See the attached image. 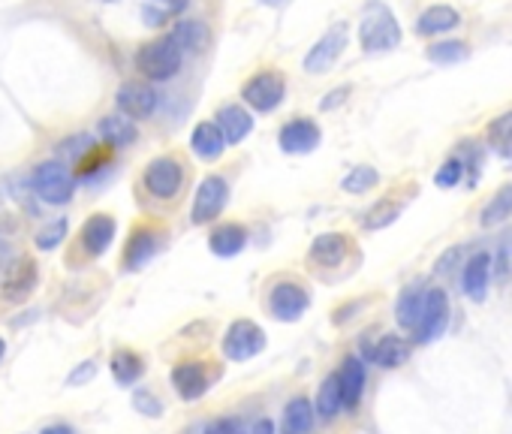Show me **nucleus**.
Returning <instances> with one entry per match:
<instances>
[{"label": "nucleus", "instance_id": "obj_1", "mask_svg": "<svg viewBox=\"0 0 512 434\" xmlns=\"http://www.w3.org/2000/svg\"><path fill=\"white\" fill-rule=\"evenodd\" d=\"M359 43L365 52H389L401 43V25L395 13L383 4H371L362 25H359Z\"/></svg>", "mask_w": 512, "mask_h": 434}, {"label": "nucleus", "instance_id": "obj_2", "mask_svg": "<svg viewBox=\"0 0 512 434\" xmlns=\"http://www.w3.org/2000/svg\"><path fill=\"white\" fill-rule=\"evenodd\" d=\"M181 58L184 52L172 43V37H163V40L145 43L136 52V70L151 82H169L172 76H178Z\"/></svg>", "mask_w": 512, "mask_h": 434}, {"label": "nucleus", "instance_id": "obj_3", "mask_svg": "<svg viewBox=\"0 0 512 434\" xmlns=\"http://www.w3.org/2000/svg\"><path fill=\"white\" fill-rule=\"evenodd\" d=\"M31 187H34V193H37L43 202H49V205H64V202H70L73 193H76V178H73V172L67 169L64 160H46V163H40V166L34 169Z\"/></svg>", "mask_w": 512, "mask_h": 434}, {"label": "nucleus", "instance_id": "obj_4", "mask_svg": "<svg viewBox=\"0 0 512 434\" xmlns=\"http://www.w3.org/2000/svg\"><path fill=\"white\" fill-rule=\"evenodd\" d=\"M241 97H244V103H247L250 109H256V112H275V109L284 103V97H287V82H284V76L275 73V70L256 73V76L244 85Z\"/></svg>", "mask_w": 512, "mask_h": 434}, {"label": "nucleus", "instance_id": "obj_5", "mask_svg": "<svg viewBox=\"0 0 512 434\" xmlns=\"http://www.w3.org/2000/svg\"><path fill=\"white\" fill-rule=\"evenodd\" d=\"M226 199H229V184H226V178H220V175L202 178L199 187H196V196H193L190 221H193L196 227L214 221V217L226 208Z\"/></svg>", "mask_w": 512, "mask_h": 434}, {"label": "nucleus", "instance_id": "obj_6", "mask_svg": "<svg viewBox=\"0 0 512 434\" xmlns=\"http://www.w3.org/2000/svg\"><path fill=\"white\" fill-rule=\"evenodd\" d=\"M266 347V332L250 323V320H235L229 329H226V338H223V353L232 359V362H244V359H253L256 353H263Z\"/></svg>", "mask_w": 512, "mask_h": 434}, {"label": "nucleus", "instance_id": "obj_7", "mask_svg": "<svg viewBox=\"0 0 512 434\" xmlns=\"http://www.w3.org/2000/svg\"><path fill=\"white\" fill-rule=\"evenodd\" d=\"M181 184H184V166H181V160H175V157H157V160L148 163V169H145V187H148L151 196L172 199V196H178Z\"/></svg>", "mask_w": 512, "mask_h": 434}, {"label": "nucleus", "instance_id": "obj_8", "mask_svg": "<svg viewBox=\"0 0 512 434\" xmlns=\"http://www.w3.org/2000/svg\"><path fill=\"white\" fill-rule=\"evenodd\" d=\"M446 323H449V299L443 290H428L425 296V311L413 329V338L416 344H431L434 338H440L446 332Z\"/></svg>", "mask_w": 512, "mask_h": 434}, {"label": "nucleus", "instance_id": "obj_9", "mask_svg": "<svg viewBox=\"0 0 512 434\" xmlns=\"http://www.w3.org/2000/svg\"><path fill=\"white\" fill-rule=\"evenodd\" d=\"M308 305H311L308 290H305L302 284H293V281H281V284H275V290H272V296H269V308H272V314H275L278 320H284V323L299 320V317L308 311Z\"/></svg>", "mask_w": 512, "mask_h": 434}, {"label": "nucleus", "instance_id": "obj_10", "mask_svg": "<svg viewBox=\"0 0 512 434\" xmlns=\"http://www.w3.org/2000/svg\"><path fill=\"white\" fill-rule=\"evenodd\" d=\"M344 46H347V25L341 22V25H335L332 31H326L323 40L308 52L305 70H308V73H326V70H332L335 61L341 58Z\"/></svg>", "mask_w": 512, "mask_h": 434}, {"label": "nucleus", "instance_id": "obj_11", "mask_svg": "<svg viewBox=\"0 0 512 434\" xmlns=\"http://www.w3.org/2000/svg\"><path fill=\"white\" fill-rule=\"evenodd\" d=\"M37 266L31 257H19L10 263L7 275H4V284H0V290H4V299L7 302H25L34 290H37Z\"/></svg>", "mask_w": 512, "mask_h": 434}, {"label": "nucleus", "instance_id": "obj_12", "mask_svg": "<svg viewBox=\"0 0 512 434\" xmlns=\"http://www.w3.org/2000/svg\"><path fill=\"white\" fill-rule=\"evenodd\" d=\"M118 109H121V115H127L133 121L148 118L157 109V91L145 82H127L118 88Z\"/></svg>", "mask_w": 512, "mask_h": 434}, {"label": "nucleus", "instance_id": "obj_13", "mask_svg": "<svg viewBox=\"0 0 512 434\" xmlns=\"http://www.w3.org/2000/svg\"><path fill=\"white\" fill-rule=\"evenodd\" d=\"M320 139H323V133L311 118H296V121L284 124L281 136H278V142L287 154H308L320 145Z\"/></svg>", "mask_w": 512, "mask_h": 434}, {"label": "nucleus", "instance_id": "obj_14", "mask_svg": "<svg viewBox=\"0 0 512 434\" xmlns=\"http://www.w3.org/2000/svg\"><path fill=\"white\" fill-rule=\"evenodd\" d=\"M115 230H118V224H115V217H109V214L88 217V224L82 227V248H85V254L88 257L106 254L109 245L115 242Z\"/></svg>", "mask_w": 512, "mask_h": 434}, {"label": "nucleus", "instance_id": "obj_15", "mask_svg": "<svg viewBox=\"0 0 512 434\" xmlns=\"http://www.w3.org/2000/svg\"><path fill=\"white\" fill-rule=\"evenodd\" d=\"M488 281H491V257L488 254H476L467 260L464 272H461V287L473 302H482L488 293Z\"/></svg>", "mask_w": 512, "mask_h": 434}, {"label": "nucleus", "instance_id": "obj_16", "mask_svg": "<svg viewBox=\"0 0 512 434\" xmlns=\"http://www.w3.org/2000/svg\"><path fill=\"white\" fill-rule=\"evenodd\" d=\"M347 251H350V239H347V236H341V233H323V236H317L314 245H311V260H314L317 266L335 269V266L344 263Z\"/></svg>", "mask_w": 512, "mask_h": 434}, {"label": "nucleus", "instance_id": "obj_17", "mask_svg": "<svg viewBox=\"0 0 512 434\" xmlns=\"http://www.w3.org/2000/svg\"><path fill=\"white\" fill-rule=\"evenodd\" d=\"M461 25V16L458 10L446 7V4H437V7H428L419 22H416V34L419 37H437V34H449Z\"/></svg>", "mask_w": 512, "mask_h": 434}, {"label": "nucleus", "instance_id": "obj_18", "mask_svg": "<svg viewBox=\"0 0 512 434\" xmlns=\"http://www.w3.org/2000/svg\"><path fill=\"white\" fill-rule=\"evenodd\" d=\"M190 148L202 160H217L223 154V148H226V136H223L220 124L217 121H202L190 136Z\"/></svg>", "mask_w": 512, "mask_h": 434}, {"label": "nucleus", "instance_id": "obj_19", "mask_svg": "<svg viewBox=\"0 0 512 434\" xmlns=\"http://www.w3.org/2000/svg\"><path fill=\"white\" fill-rule=\"evenodd\" d=\"M172 383H175V392L184 401H196L208 389V374H205V368L199 362H181L172 371Z\"/></svg>", "mask_w": 512, "mask_h": 434}, {"label": "nucleus", "instance_id": "obj_20", "mask_svg": "<svg viewBox=\"0 0 512 434\" xmlns=\"http://www.w3.org/2000/svg\"><path fill=\"white\" fill-rule=\"evenodd\" d=\"M157 245H160V236L154 230H136L127 242V251H124V266L130 272L142 269L154 254H157Z\"/></svg>", "mask_w": 512, "mask_h": 434}, {"label": "nucleus", "instance_id": "obj_21", "mask_svg": "<svg viewBox=\"0 0 512 434\" xmlns=\"http://www.w3.org/2000/svg\"><path fill=\"white\" fill-rule=\"evenodd\" d=\"M217 124H220L226 142H241V139L253 130L250 112H247L244 106H235V103H232V106H223V109L217 112Z\"/></svg>", "mask_w": 512, "mask_h": 434}, {"label": "nucleus", "instance_id": "obj_22", "mask_svg": "<svg viewBox=\"0 0 512 434\" xmlns=\"http://www.w3.org/2000/svg\"><path fill=\"white\" fill-rule=\"evenodd\" d=\"M100 136H103V142L112 145V148H127V145L136 142L139 130H136V124H133L127 115H106V118L100 121Z\"/></svg>", "mask_w": 512, "mask_h": 434}, {"label": "nucleus", "instance_id": "obj_23", "mask_svg": "<svg viewBox=\"0 0 512 434\" xmlns=\"http://www.w3.org/2000/svg\"><path fill=\"white\" fill-rule=\"evenodd\" d=\"M244 245H247V233H244V227H238V224H223V227H217V230L211 233V239H208V248H211V254H217V257H235V254L244 251Z\"/></svg>", "mask_w": 512, "mask_h": 434}, {"label": "nucleus", "instance_id": "obj_24", "mask_svg": "<svg viewBox=\"0 0 512 434\" xmlns=\"http://www.w3.org/2000/svg\"><path fill=\"white\" fill-rule=\"evenodd\" d=\"M365 353H368L371 362H377V365H383V368H398L401 362H407L410 347H407V341H401V338H395V335H386V338H380L377 344H371Z\"/></svg>", "mask_w": 512, "mask_h": 434}, {"label": "nucleus", "instance_id": "obj_25", "mask_svg": "<svg viewBox=\"0 0 512 434\" xmlns=\"http://www.w3.org/2000/svg\"><path fill=\"white\" fill-rule=\"evenodd\" d=\"M341 392H344V407H356L362 392H365V365L362 359L350 356L341 368Z\"/></svg>", "mask_w": 512, "mask_h": 434}, {"label": "nucleus", "instance_id": "obj_26", "mask_svg": "<svg viewBox=\"0 0 512 434\" xmlns=\"http://www.w3.org/2000/svg\"><path fill=\"white\" fill-rule=\"evenodd\" d=\"M169 37L181 52H202L208 46V28L202 22H178Z\"/></svg>", "mask_w": 512, "mask_h": 434}, {"label": "nucleus", "instance_id": "obj_27", "mask_svg": "<svg viewBox=\"0 0 512 434\" xmlns=\"http://www.w3.org/2000/svg\"><path fill=\"white\" fill-rule=\"evenodd\" d=\"M314 425V404L308 398H293L284 410V434H308Z\"/></svg>", "mask_w": 512, "mask_h": 434}, {"label": "nucleus", "instance_id": "obj_28", "mask_svg": "<svg viewBox=\"0 0 512 434\" xmlns=\"http://www.w3.org/2000/svg\"><path fill=\"white\" fill-rule=\"evenodd\" d=\"M341 407H344L341 377H338V374H332V377H326V380H323V386H320V392H317V413H320L323 419H332Z\"/></svg>", "mask_w": 512, "mask_h": 434}, {"label": "nucleus", "instance_id": "obj_29", "mask_svg": "<svg viewBox=\"0 0 512 434\" xmlns=\"http://www.w3.org/2000/svg\"><path fill=\"white\" fill-rule=\"evenodd\" d=\"M142 371H145V365H142V359H139L133 350H118V353L112 356V374H115V380H118L121 386L136 383V380L142 377Z\"/></svg>", "mask_w": 512, "mask_h": 434}, {"label": "nucleus", "instance_id": "obj_30", "mask_svg": "<svg viewBox=\"0 0 512 434\" xmlns=\"http://www.w3.org/2000/svg\"><path fill=\"white\" fill-rule=\"evenodd\" d=\"M425 296H428V293H422V290H407V293L398 299L395 314H398V323H401L404 329H416V323H419V317H422V311H425Z\"/></svg>", "mask_w": 512, "mask_h": 434}, {"label": "nucleus", "instance_id": "obj_31", "mask_svg": "<svg viewBox=\"0 0 512 434\" xmlns=\"http://www.w3.org/2000/svg\"><path fill=\"white\" fill-rule=\"evenodd\" d=\"M488 142L497 154L512 157V112H506L488 124Z\"/></svg>", "mask_w": 512, "mask_h": 434}, {"label": "nucleus", "instance_id": "obj_32", "mask_svg": "<svg viewBox=\"0 0 512 434\" xmlns=\"http://www.w3.org/2000/svg\"><path fill=\"white\" fill-rule=\"evenodd\" d=\"M67 230H70V221H67V217H55L52 224L40 227L34 245H37L40 251H55V248L67 239Z\"/></svg>", "mask_w": 512, "mask_h": 434}, {"label": "nucleus", "instance_id": "obj_33", "mask_svg": "<svg viewBox=\"0 0 512 434\" xmlns=\"http://www.w3.org/2000/svg\"><path fill=\"white\" fill-rule=\"evenodd\" d=\"M509 214H512V187H503V190H497L494 199L485 205V211H482V224H485V227L500 224L503 217H509Z\"/></svg>", "mask_w": 512, "mask_h": 434}, {"label": "nucleus", "instance_id": "obj_34", "mask_svg": "<svg viewBox=\"0 0 512 434\" xmlns=\"http://www.w3.org/2000/svg\"><path fill=\"white\" fill-rule=\"evenodd\" d=\"M377 181H380L377 169H371V166H356V169L341 181V187H344L347 193H365V190L377 187Z\"/></svg>", "mask_w": 512, "mask_h": 434}, {"label": "nucleus", "instance_id": "obj_35", "mask_svg": "<svg viewBox=\"0 0 512 434\" xmlns=\"http://www.w3.org/2000/svg\"><path fill=\"white\" fill-rule=\"evenodd\" d=\"M464 58H467L464 43H437L428 49V61H434V64H458Z\"/></svg>", "mask_w": 512, "mask_h": 434}, {"label": "nucleus", "instance_id": "obj_36", "mask_svg": "<svg viewBox=\"0 0 512 434\" xmlns=\"http://www.w3.org/2000/svg\"><path fill=\"white\" fill-rule=\"evenodd\" d=\"M91 136L88 133H79V136H70V139H64L61 142V148H58V154H61V160L64 163H73V160H82L85 154H91Z\"/></svg>", "mask_w": 512, "mask_h": 434}, {"label": "nucleus", "instance_id": "obj_37", "mask_svg": "<svg viewBox=\"0 0 512 434\" xmlns=\"http://www.w3.org/2000/svg\"><path fill=\"white\" fill-rule=\"evenodd\" d=\"M461 175H464V163H461V160H446V163L437 169L434 184H437V187H455V184L461 181Z\"/></svg>", "mask_w": 512, "mask_h": 434}, {"label": "nucleus", "instance_id": "obj_38", "mask_svg": "<svg viewBox=\"0 0 512 434\" xmlns=\"http://www.w3.org/2000/svg\"><path fill=\"white\" fill-rule=\"evenodd\" d=\"M398 205H380L374 214H368V221H365V227L368 230H377V227H386V224H392L395 221V217H398Z\"/></svg>", "mask_w": 512, "mask_h": 434}, {"label": "nucleus", "instance_id": "obj_39", "mask_svg": "<svg viewBox=\"0 0 512 434\" xmlns=\"http://www.w3.org/2000/svg\"><path fill=\"white\" fill-rule=\"evenodd\" d=\"M133 407H136L139 413H145V416H160V413H163V404H160L151 392H145V389H139V392L133 395Z\"/></svg>", "mask_w": 512, "mask_h": 434}, {"label": "nucleus", "instance_id": "obj_40", "mask_svg": "<svg viewBox=\"0 0 512 434\" xmlns=\"http://www.w3.org/2000/svg\"><path fill=\"white\" fill-rule=\"evenodd\" d=\"M205 434H247V428H244V422H241V419H235V416H223V419L211 422Z\"/></svg>", "mask_w": 512, "mask_h": 434}, {"label": "nucleus", "instance_id": "obj_41", "mask_svg": "<svg viewBox=\"0 0 512 434\" xmlns=\"http://www.w3.org/2000/svg\"><path fill=\"white\" fill-rule=\"evenodd\" d=\"M94 374H97V365H94V362H82V365L67 377V386H82V383H88Z\"/></svg>", "mask_w": 512, "mask_h": 434}, {"label": "nucleus", "instance_id": "obj_42", "mask_svg": "<svg viewBox=\"0 0 512 434\" xmlns=\"http://www.w3.org/2000/svg\"><path fill=\"white\" fill-rule=\"evenodd\" d=\"M347 94H350V88H338V91H332V94H329V100L323 103V109H332L335 103H344V97H347Z\"/></svg>", "mask_w": 512, "mask_h": 434}, {"label": "nucleus", "instance_id": "obj_43", "mask_svg": "<svg viewBox=\"0 0 512 434\" xmlns=\"http://www.w3.org/2000/svg\"><path fill=\"white\" fill-rule=\"evenodd\" d=\"M253 434H275V425H272V419H256V425H253Z\"/></svg>", "mask_w": 512, "mask_h": 434}, {"label": "nucleus", "instance_id": "obj_44", "mask_svg": "<svg viewBox=\"0 0 512 434\" xmlns=\"http://www.w3.org/2000/svg\"><path fill=\"white\" fill-rule=\"evenodd\" d=\"M157 4H163V7L172 10V13H181V10L187 7V0H157Z\"/></svg>", "mask_w": 512, "mask_h": 434}, {"label": "nucleus", "instance_id": "obj_45", "mask_svg": "<svg viewBox=\"0 0 512 434\" xmlns=\"http://www.w3.org/2000/svg\"><path fill=\"white\" fill-rule=\"evenodd\" d=\"M40 434H76L70 425H49V428H43Z\"/></svg>", "mask_w": 512, "mask_h": 434}, {"label": "nucleus", "instance_id": "obj_46", "mask_svg": "<svg viewBox=\"0 0 512 434\" xmlns=\"http://www.w3.org/2000/svg\"><path fill=\"white\" fill-rule=\"evenodd\" d=\"M4 353H7V341L0 338V359H4Z\"/></svg>", "mask_w": 512, "mask_h": 434}, {"label": "nucleus", "instance_id": "obj_47", "mask_svg": "<svg viewBox=\"0 0 512 434\" xmlns=\"http://www.w3.org/2000/svg\"><path fill=\"white\" fill-rule=\"evenodd\" d=\"M263 4H272V7H281V4H284V0H263Z\"/></svg>", "mask_w": 512, "mask_h": 434}]
</instances>
